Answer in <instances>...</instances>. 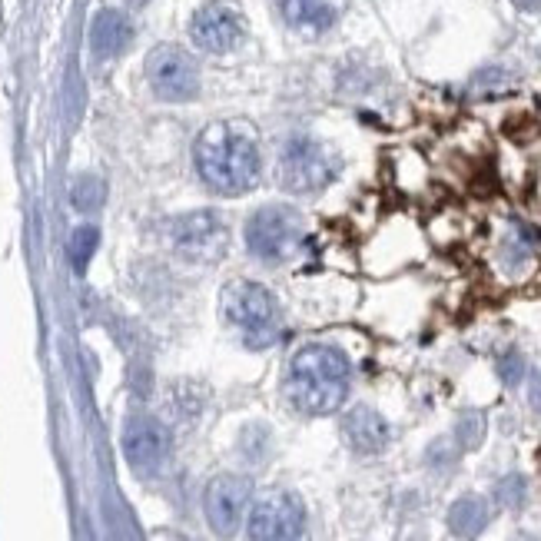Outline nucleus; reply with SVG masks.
I'll list each match as a JSON object with an SVG mask.
<instances>
[{"label":"nucleus","mask_w":541,"mask_h":541,"mask_svg":"<svg viewBox=\"0 0 541 541\" xmlns=\"http://www.w3.org/2000/svg\"><path fill=\"white\" fill-rule=\"evenodd\" d=\"M196 173L210 190L223 196H239L253 190L259 180V150L253 137L243 130L230 127V123H216L196 140L193 147Z\"/></svg>","instance_id":"1"},{"label":"nucleus","mask_w":541,"mask_h":541,"mask_svg":"<svg viewBox=\"0 0 541 541\" xmlns=\"http://www.w3.org/2000/svg\"><path fill=\"white\" fill-rule=\"evenodd\" d=\"M286 392L299 412L329 415L346 402L349 359L336 346H306L289 362Z\"/></svg>","instance_id":"2"},{"label":"nucleus","mask_w":541,"mask_h":541,"mask_svg":"<svg viewBox=\"0 0 541 541\" xmlns=\"http://www.w3.org/2000/svg\"><path fill=\"white\" fill-rule=\"evenodd\" d=\"M223 312L236 329H243L249 346H269L279 329V306L269 289L249 279H236L223 289Z\"/></svg>","instance_id":"3"},{"label":"nucleus","mask_w":541,"mask_h":541,"mask_svg":"<svg viewBox=\"0 0 541 541\" xmlns=\"http://www.w3.org/2000/svg\"><path fill=\"white\" fill-rule=\"evenodd\" d=\"M303 243V216L289 206H263L246 223V246L263 263H279L293 256Z\"/></svg>","instance_id":"4"},{"label":"nucleus","mask_w":541,"mask_h":541,"mask_svg":"<svg viewBox=\"0 0 541 541\" xmlns=\"http://www.w3.org/2000/svg\"><path fill=\"white\" fill-rule=\"evenodd\" d=\"M332 176H336L332 153L306 137L289 140L286 150L279 153V183H283L289 193H316Z\"/></svg>","instance_id":"5"},{"label":"nucleus","mask_w":541,"mask_h":541,"mask_svg":"<svg viewBox=\"0 0 541 541\" xmlns=\"http://www.w3.org/2000/svg\"><path fill=\"white\" fill-rule=\"evenodd\" d=\"M303 528L306 508L289 492H269L249 512V541H299Z\"/></svg>","instance_id":"6"},{"label":"nucleus","mask_w":541,"mask_h":541,"mask_svg":"<svg viewBox=\"0 0 541 541\" xmlns=\"http://www.w3.org/2000/svg\"><path fill=\"white\" fill-rule=\"evenodd\" d=\"M147 77L150 87L160 100H193L200 93V74L190 54H183L180 47H160L153 50L147 60Z\"/></svg>","instance_id":"7"},{"label":"nucleus","mask_w":541,"mask_h":541,"mask_svg":"<svg viewBox=\"0 0 541 541\" xmlns=\"http://www.w3.org/2000/svg\"><path fill=\"white\" fill-rule=\"evenodd\" d=\"M193 44L203 47L206 54H226L239 44L243 37V14L230 0H213L196 10L193 24H190Z\"/></svg>","instance_id":"8"},{"label":"nucleus","mask_w":541,"mask_h":541,"mask_svg":"<svg viewBox=\"0 0 541 541\" xmlns=\"http://www.w3.org/2000/svg\"><path fill=\"white\" fill-rule=\"evenodd\" d=\"M173 243L190 259H220L223 249L230 246V230L213 210H203L176 220Z\"/></svg>","instance_id":"9"},{"label":"nucleus","mask_w":541,"mask_h":541,"mask_svg":"<svg viewBox=\"0 0 541 541\" xmlns=\"http://www.w3.org/2000/svg\"><path fill=\"white\" fill-rule=\"evenodd\" d=\"M249 502V482L239 475H220L213 478L210 488H206V518H210V528L220 538H233L239 528V518L246 512Z\"/></svg>","instance_id":"10"},{"label":"nucleus","mask_w":541,"mask_h":541,"mask_svg":"<svg viewBox=\"0 0 541 541\" xmlns=\"http://www.w3.org/2000/svg\"><path fill=\"white\" fill-rule=\"evenodd\" d=\"M166 452H170V432L156 419H150V415H140V419H133L127 429H123V455H127V462L137 468V472L160 468Z\"/></svg>","instance_id":"11"},{"label":"nucleus","mask_w":541,"mask_h":541,"mask_svg":"<svg viewBox=\"0 0 541 541\" xmlns=\"http://www.w3.org/2000/svg\"><path fill=\"white\" fill-rule=\"evenodd\" d=\"M346 439L356 452L362 455H376L389 445V422L382 419L379 412L366 409V405H359V409H352L346 415Z\"/></svg>","instance_id":"12"},{"label":"nucleus","mask_w":541,"mask_h":541,"mask_svg":"<svg viewBox=\"0 0 541 541\" xmlns=\"http://www.w3.org/2000/svg\"><path fill=\"white\" fill-rule=\"evenodd\" d=\"M133 27L120 10H100L90 27V47L97 57H117L123 47L130 44Z\"/></svg>","instance_id":"13"},{"label":"nucleus","mask_w":541,"mask_h":541,"mask_svg":"<svg viewBox=\"0 0 541 541\" xmlns=\"http://www.w3.org/2000/svg\"><path fill=\"white\" fill-rule=\"evenodd\" d=\"M283 17L299 30L322 34L336 24V7L329 0H283Z\"/></svg>","instance_id":"14"},{"label":"nucleus","mask_w":541,"mask_h":541,"mask_svg":"<svg viewBox=\"0 0 541 541\" xmlns=\"http://www.w3.org/2000/svg\"><path fill=\"white\" fill-rule=\"evenodd\" d=\"M485 525H488V505L482 502V498L465 495V498H459V502L452 505L449 528L459 538H475Z\"/></svg>","instance_id":"15"},{"label":"nucleus","mask_w":541,"mask_h":541,"mask_svg":"<svg viewBox=\"0 0 541 541\" xmlns=\"http://www.w3.org/2000/svg\"><path fill=\"white\" fill-rule=\"evenodd\" d=\"M97 246H100L97 226H77L74 236H70V266H74L77 273H87L90 259L97 256Z\"/></svg>","instance_id":"16"},{"label":"nucleus","mask_w":541,"mask_h":541,"mask_svg":"<svg viewBox=\"0 0 541 541\" xmlns=\"http://www.w3.org/2000/svg\"><path fill=\"white\" fill-rule=\"evenodd\" d=\"M103 183L97 180V176H83V180H77L74 183V206L77 210H97V206L103 203Z\"/></svg>","instance_id":"17"},{"label":"nucleus","mask_w":541,"mask_h":541,"mask_svg":"<svg viewBox=\"0 0 541 541\" xmlns=\"http://www.w3.org/2000/svg\"><path fill=\"white\" fill-rule=\"evenodd\" d=\"M455 435H459L462 449H478L482 439H485V419L478 412H465L459 419V429H455Z\"/></svg>","instance_id":"18"},{"label":"nucleus","mask_w":541,"mask_h":541,"mask_svg":"<svg viewBox=\"0 0 541 541\" xmlns=\"http://www.w3.org/2000/svg\"><path fill=\"white\" fill-rule=\"evenodd\" d=\"M525 492H528V485H525L522 475H505L502 482H498V488H495V498L505 508H522L525 505Z\"/></svg>","instance_id":"19"},{"label":"nucleus","mask_w":541,"mask_h":541,"mask_svg":"<svg viewBox=\"0 0 541 541\" xmlns=\"http://www.w3.org/2000/svg\"><path fill=\"white\" fill-rule=\"evenodd\" d=\"M498 376H502L505 386H518V382L525 379V356L522 352H505V356L498 359Z\"/></svg>","instance_id":"20"},{"label":"nucleus","mask_w":541,"mask_h":541,"mask_svg":"<svg viewBox=\"0 0 541 541\" xmlns=\"http://www.w3.org/2000/svg\"><path fill=\"white\" fill-rule=\"evenodd\" d=\"M535 243H538L535 226H515V230H512V246H508V253H512L515 259H522V256L532 253Z\"/></svg>","instance_id":"21"},{"label":"nucleus","mask_w":541,"mask_h":541,"mask_svg":"<svg viewBox=\"0 0 541 541\" xmlns=\"http://www.w3.org/2000/svg\"><path fill=\"white\" fill-rule=\"evenodd\" d=\"M528 402H532V409L541 412V369L532 376V389H528Z\"/></svg>","instance_id":"22"}]
</instances>
